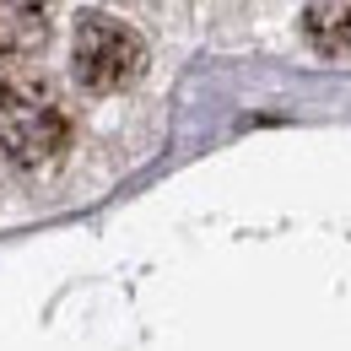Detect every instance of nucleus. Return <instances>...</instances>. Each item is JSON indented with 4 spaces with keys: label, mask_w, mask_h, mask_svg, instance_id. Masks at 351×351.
Returning a JSON list of instances; mask_svg holds the SVG:
<instances>
[{
    "label": "nucleus",
    "mask_w": 351,
    "mask_h": 351,
    "mask_svg": "<svg viewBox=\"0 0 351 351\" xmlns=\"http://www.w3.org/2000/svg\"><path fill=\"white\" fill-rule=\"evenodd\" d=\"M71 146V114L44 82L0 87V173H33Z\"/></svg>",
    "instance_id": "obj_1"
},
{
    "label": "nucleus",
    "mask_w": 351,
    "mask_h": 351,
    "mask_svg": "<svg viewBox=\"0 0 351 351\" xmlns=\"http://www.w3.org/2000/svg\"><path fill=\"white\" fill-rule=\"evenodd\" d=\"M71 65H76V82L87 92H125L141 76V65H146V44L135 38L125 22L92 11V16L76 22Z\"/></svg>",
    "instance_id": "obj_2"
},
{
    "label": "nucleus",
    "mask_w": 351,
    "mask_h": 351,
    "mask_svg": "<svg viewBox=\"0 0 351 351\" xmlns=\"http://www.w3.org/2000/svg\"><path fill=\"white\" fill-rule=\"evenodd\" d=\"M49 38V11L44 0H0V65H16L38 54Z\"/></svg>",
    "instance_id": "obj_3"
},
{
    "label": "nucleus",
    "mask_w": 351,
    "mask_h": 351,
    "mask_svg": "<svg viewBox=\"0 0 351 351\" xmlns=\"http://www.w3.org/2000/svg\"><path fill=\"white\" fill-rule=\"evenodd\" d=\"M303 38L324 60L351 54V0H308L303 5Z\"/></svg>",
    "instance_id": "obj_4"
}]
</instances>
